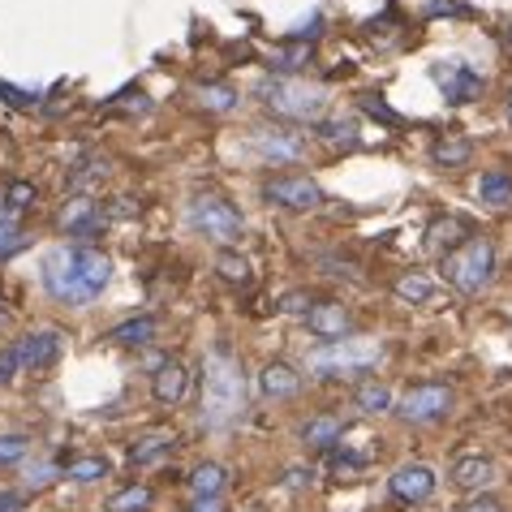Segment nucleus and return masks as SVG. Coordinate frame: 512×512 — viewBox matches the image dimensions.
Instances as JSON below:
<instances>
[{"instance_id":"nucleus-1","label":"nucleus","mask_w":512,"mask_h":512,"mask_svg":"<svg viewBox=\"0 0 512 512\" xmlns=\"http://www.w3.org/2000/svg\"><path fill=\"white\" fill-rule=\"evenodd\" d=\"M246 409V379L229 349H211L203 358V422L211 431L229 426Z\"/></svg>"},{"instance_id":"nucleus-2","label":"nucleus","mask_w":512,"mask_h":512,"mask_svg":"<svg viewBox=\"0 0 512 512\" xmlns=\"http://www.w3.org/2000/svg\"><path fill=\"white\" fill-rule=\"evenodd\" d=\"M439 272H444V280L452 284L457 293L474 297L491 284L495 276V246L487 237H465L461 246H452L444 254V263H439Z\"/></svg>"},{"instance_id":"nucleus-3","label":"nucleus","mask_w":512,"mask_h":512,"mask_svg":"<svg viewBox=\"0 0 512 512\" xmlns=\"http://www.w3.org/2000/svg\"><path fill=\"white\" fill-rule=\"evenodd\" d=\"M267 108L276 112L284 121H297V125H310V121H323L327 112V91L315 87V82L306 78H276V82H263Z\"/></svg>"},{"instance_id":"nucleus-4","label":"nucleus","mask_w":512,"mask_h":512,"mask_svg":"<svg viewBox=\"0 0 512 512\" xmlns=\"http://www.w3.org/2000/svg\"><path fill=\"white\" fill-rule=\"evenodd\" d=\"M379 358H383V340H336V345H327L310 358V371L319 379H353V375H371Z\"/></svg>"},{"instance_id":"nucleus-5","label":"nucleus","mask_w":512,"mask_h":512,"mask_svg":"<svg viewBox=\"0 0 512 512\" xmlns=\"http://www.w3.org/2000/svg\"><path fill=\"white\" fill-rule=\"evenodd\" d=\"M190 224H194V233H203L207 241H216L224 250L241 237V211L220 194H198L190 203Z\"/></svg>"},{"instance_id":"nucleus-6","label":"nucleus","mask_w":512,"mask_h":512,"mask_svg":"<svg viewBox=\"0 0 512 512\" xmlns=\"http://www.w3.org/2000/svg\"><path fill=\"white\" fill-rule=\"evenodd\" d=\"M396 409V418L409 422V426H426V422H439V418H448V409H452V388L448 383H414L401 401L392 405Z\"/></svg>"},{"instance_id":"nucleus-7","label":"nucleus","mask_w":512,"mask_h":512,"mask_svg":"<svg viewBox=\"0 0 512 512\" xmlns=\"http://www.w3.org/2000/svg\"><path fill=\"white\" fill-rule=\"evenodd\" d=\"M263 198L284 211H315L323 207V186L315 177H276L263 186Z\"/></svg>"},{"instance_id":"nucleus-8","label":"nucleus","mask_w":512,"mask_h":512,"mask_svg":"<svg viewBox=\"0 0 512 512\" xmlns=\"http://www.w3.org/2000/svg\"><path fill=\"white\" fill-rule=\"evenodd\" d=\"M44 289L61 306H87L82 284H78V267H74V250H52L44 259Z\"/></svg>"},{"instance_id":"nucleus-9","label":"nucleus","mask_w":512,"mask_h":512,"mask_svg":"<svg viewBox=\"0 0 512 512\" xmlns=\"http://www.w3.org/2000/svg\"><path fill=\"white\" fill-rule=\"evenodd\" d=\"M435 82H439V91H444L448 104H469V99L482 95V74L474 65H465V61L435 65Z\"/></svg>"},{"instance_id":"nucleus-10","label":"nucleus","mask_w":512,"mask_h":512,"mask_svg":"<svg viewBox=\"0 0 512 512\" xmlns=\"http://www.w3.org/2000/svg\"><path fill=\"white\" fill-rule=\"evenodd\" d=\"M435 469L431 465H422V461H409V465H401L396 474L388 478V487H392V495L401 504H426L435 495Z\"/></svg>"},{"instance_id":"nucleus-11","label":"nucleus","mask_w":512,"mask_h":512,"mask_svg":"<svg viewBox=\"0 0 512 512\" xmlns=\"http://www.w3.org/2000/svg\"><path fill=\"white\" fill-rule=\"evenodd\" d=\"M306 327H310V336H319V340H327V345H336V340H345L353 332V315L340 302H319V306L306 310Z\"/></svg>"},{"instance_id":"nucleus-12","label":"nucleus","mask_w":512,"mask_h":512,"mask_svg":"<svg viewBox=\"0 0 512 512\" xmlns=\"http://www.w3.org/2000/svg\"><path fill=\"white\" fill-rule=\"evenodd\" d=\"M186 388H190V371L181 362H160L155 366V375H151V396H155V405H164V409H177L181 401H186Z\"/></svg>"},{"instance_id":"nucleus-13","label":"nucleus","mask_w":512,"mask_h":512,"mask_svg":"<svg viewBox=\"0 0 512 512\" xmlns=\"http://www.w3.org/2000/svg\"><path fill=\"white\" fill-rule=\"evenodd\" d=\"M74 267H78L82 297H87V302H95V297L104 293L108 276H112V263H108V254H99V250H91V246H78V250H74Z\"/></svg>"},{"instance_id":"nucleus-14","label":"nucleus","mask_w":512,"mask_h":512,"mask_svg":"<svg viewBox=\"0 0 512 512\" xmlns=\"http://www.w3.org/2000/svg\"><path fill=\"white\" fill-rule=\"evenodd\" d=\"M452 487H461L469 495H487V487L495 482V461L491 457H457L448 469Z\"/></svg>"},{"instance_id":"nucleus-15","label":"nucleus","mask_w":512,"mask_h":512,"mask_svg":"<svg viewBox=\"0 0 512 512\" xmlns=\"http://www.w3.org/2000/svg\"><path fill=\"white\" fill-rule=\"evenodd\" d=\"M177 444H181V435L168 431V426L138 435L134 444H130V465H134V469H147V465H155V461H164L168 452H177Z\"/></svg>"},{"instance_id":"nucleus-16","label":"nucleus","mask_w":512,"mask_h":512,"mask_svg":"<svg viewBox=\"0 0 512 512\" xmlns=\"http://www.w3.org/2000/svg\"><path fill=\"white\" fill-rule=\"evenodd\" d=\"M18 349H22V366H26V371H48V366H56V358H61V332H56V327L31 332Z\"/></svg>"},{"instance_id":"nucleus-17","label":"nucleus","mask_w":512,"mask_h":512,"mask_svg":"<svg viewBox=\"0 0 512 512\" xmlns=\"http://www.w3.org/2000/svg\"><path fill=\"white\" fill-rule=\"evenodd\" d=\"M254 147H259V155L267 164H293V160H302V151H306V142L302 134H284V130H267L254 138Z\"/></svg>"},{"instance_id":"nucleus-18","label":"nucleus","mask_w":512,"mask_h":512,"mask_svg":"<svg viewBox=\"0 0 512 512\" xmlns=\"http://www.w3.org/2000/svg\"><path fill=\"white\" fill-rule=\"evenodd\" d=\"M259 388H263V396H272V401H289V396L302 392V375H297L289 362H267L259 371Z\"/></svg>"},{"instance_id":"nucleus-19","label":"nucleus","mask_w":512,"mask_h":512,"mask_svg":"<svg viewBox=\"0 0 512 512\" xmlns=\"http://www.w3.org/2000/svg\"><path fill=\"white\" fill-rule=\"evenodd\" d=\"M340 435H345V422H340L336 414H319V418H310L302 426V444L315 448V452H332L340 444Z\"/></svg>"},{"instance_id":"nucleus-20","label":"nucleus","mask_w":512,"mask_h":512,"mask_svg":"<svg viewBox=\"0 0 512 512\" xmlns=\"http://www.w3.org/2000/svg\"><path fill=\"white\" fill-rule=\"evenodd\" d=\"M155 332H160V323H155V315H138V319H125L117 323L108 332L112 345H125V349H142V345H151Z\"/></svg>"},{"instance_id":"nucleus-21","label":"nucleus","mask_w":512,"mask_h":512,"mask_svg":"<svg viewBox=\"0 0 512 512\" xmlns=\"http://www.w3.org/2000/svg\"><path fill=\"white\" fill-rule=\"evenodd\" d=\"M56 224H61V233H69V237H91L99 229V211H95L91 198H74Z\"/></svg>"},{"instance_id":"nucleus-22","label":"nucleus","mask_w":512,"mask_h":512,"mask_svg":"<svg viewBox=\"0 0 512 512\" xmlns=\"http://www.w3.org/2000/svg\"><path fill=\"white\" fill-rule=\"evenodd\" d=\"M431 160L439 168H465L469 160H474V142H469L465 134H444V138H435Z\"/></svg>"},{"instance_id":"nucleus-23","label":"nucleus","mask_w":512,"mask_h":512,"mask_svg":"<svg viewBox=\"0 0 512 512\" xmlns=\"http://www.w3.org/2000/svg\"><path fill=\"white\" fill-rule=\"evenodd\" d=\"M392 293H396V302H405V306H426L435 297V280L426 272H401L392 284Z\"/></svg>"},{"instance_id":"nucleus-24","label":"nucleus","mask_w":512,"mask_h":512,"mask_svg":"<svg viewBox=\"0 0 512 512\" xmlns=\"http://www.w3.org/2000/svg\"><path fill=\"white\" fill-rule=\"evenodd\" d=\"M353 405L362 409V414H388V409L396 405L392 401V392H388V383H379V379H362L358 388H353Z\"/></svg>"},{"instance_id":"nucleus-25","label":"nucleus","mask_w":512,"mask_h":512,"mask_svg":"<svg viewBox=\"0 0 512 512\" xmlns=\"http://www.w3.org/2000/svg\"><path fill=\"white\" fill-rule=\"evenodd\" d=\"M35 186H31V181H9V186H5V198H0V211H5V220L9 224H18L22 216H26V211H31L35 207Z\"/></svg>"},{"instance_id":"nucleus-26","label":"nucleus","mask_w":512,"mask_h":512,"mask_svg":"<svg viewBox=\"0 0 512 512\" xmlns=\"http://www.w3.org/2000/svg\"><path fill=\"white\" fill-rule=\"evenodd\" d=\"M478 198H482V203H491V207H508L512 203V173H504V168H491V173H482Z\"/></svg>"},{"instance_id":"nucleus-27","label":"nucleus","mask_w":512,"mask_h":512,"mask_svg":"<svg viewBox=\"0 0 512 512\" xmlns=\"http://www.w3.org/2000/svg\"><path fill=\"white\" fill-rule=\"evenodd\" d=\"M216 272H220V280L224 284H237V289H246V284H250V259H246V254H237V250H220L216 254Z\"/></svg>"},{"instance_id":"nucleus-28","label":"nucleus","mask_w":512,"mask_h":512,"mask_svg":"<svg viewBox=\"0 0 512 512\" xmlns=\"http://www.w3.org/2000/svg\"><path fill=\"white\" fill-rule=\"evenodd\" d=\"M151 504H155V491L142 487V482H130V487H121L108 500V512H147Z\"/></svg>"},{"instance_id":"nucleus-29","label":"nucleus","mask_w":512,"mask_h":512,"mask_svg":"<svg viewBox=\"0 0 512 512\" xmlns=\"http://www.w3.org/2000/svg\"><path fill=\"white\" fill-rule=\"evenodd\" d=\"M224 487H229V469L216 465V461L198 465L194 474H190V491H194V495H220Z\"/></svg>"},{"instance_id":"nucleus-30","label":"nucleus","mask_w":512,"mask_h":512,"mask_svg":"<svg viewBox=\"0 0 512 512\" xmlns=\"http://www.w3.org/2000/svg\"><path fill=\"white\" fill-rule=\"evenodd\" d=\"M461 233H465V220H457V216H448V220H435L431 229H426V246L431 250H452L461 241Z\"/></svg>"},{"instance_id":"nucleus-31","label":"nucleus","mask_w":512,"mask_h":512,"mask_svg":"<svg viewBox=\"0 0 512 512\" xmlns=\"http://www.w3.org/2000/svg\"><path fill=\"white\" fill-rule=\"evenodd\" d=\"M108 457H78V461H69L65 465V478H74V482H99V478H108Z\"/></svg>"},{"instance_id":"nucleus-32","label":"nucleus","mask_w":512,"mask_h":512,"mask_svg":"<svg viewBox=\"0 0 512 512\" xmlns=\"http://www.w3.org/2000/svg\"><path fill=\"white\" fill-rule=\"evenodd\" d=\"M198 95H203V108H211V112H233L237 108V91L224 87V82H207Z\"/></svg>"},{"instance_id":"nucleus-33","label":"nucleus","mask_w":512,"mask_h":512,"mask_svg":"<svg viewBox=\"0 0 512 512\" xmlns=\"http://www.w3.org/2000/svg\"><path fill=\"white\" fill-rule=\"evenodd\" d=\"M319 138L323 142H345V147H353L358 142V121H319Z\"/></svg>"},{"instance_id":"nucleus-34","label":"nucleus","mask_w":512,"mask_h":512,"mask_svg":"<svg viewBox=\"0 0 512 512\" xmlns=\"http://www.w3.org/2000/svg\"><path fill=\"white\" fill-rule=\"evenodd\" d=\"M31 452V439L26 435H0V465H18Z\"/></svg>"},{"instance_id":"nucleus-35","label":"nucleus","mask_w":512,"mask_h":512,"mask_svg":"<svg viewBox=\"0 0 512 512\" xmlns=\"http://www.w3.org/2000/svg\"><path fill=\"white\" fill-rule=\"evenodd\" d=\"M310 61V48L306 44H293V48H276L272 52V65L276 69H297V65H306Z\"/></svg>"},{"instance_id":"nucleus-36","label":"nucleus","mask_w":512,"mask_h":512,"mask_svg":"<svg viewBox=\"0 0 512 512\" xmlns=\"http://www.w3.org/2000/svg\"><path fill=\"white\" fill-rule=\"evenodd\" d=\"M310 482H315V469H302V465H293V469H284V474H280L284 491H306Z\"/></svg>"},{"instance_id":"nucleus-37","label":"nucleus","mask_w":512,"mask_h":512,"mask_svg":"<svg viewBox=\"0 0 512 512\" xmlns=\"http://www.w3.org/2000/svg\"><path fill=\"white\" fill-rule=\"evenodd\" d=\"M18 371H22V349H18V345H9L5 353H0V383H9Z\"/></svg>"},{"instance_id":"nucleus-38","label":"nucleus","mask_w":512,"mask_h":512,"mask_svg":"<svg viewBox=\"0 0 512 512\" xmlns=\"http://www.w3.org/2000/svg\"><path fill=\"white\" fill-rule=\"evenodd\" d=\"M358 469H362V461H358V457H340V452L332 457V474H336L340 482H349L353 474H358Z\"/></svg>"},{"instance_id":"nucleus-39","label":"nucleus","mask_w":512,"mask_h":512,"mask_svg":"<svg viewBox=\"0 0 512 512\" xmlns=\"http://www.w3.org/2000/svg\"><path fill=\"white\" fill-rule=\"evenodd\" d=\"M461 512H504V504L495 500V495H474V500H469Z\"/></svg>"},{"instance_id":"nucleus-40","label":"nucleus","mask_w":512,"mask_h":512,"mask_svg":"<svg viewBox=\"0 0 512 512\" xmlns=\"http://www.w3.org/2000/svg\"><path fill=\"white\" fill-rule=\"evenodd\" d=\"M186 512H224V500L220 495H194V504Z\"/></svg>"},{"instance_id":"nucleus-41","label":"nucleus","mask_w":512,"mask_h":512,"mask_svg":"<svg viewBox=\"0 0 512 512\" xmlns=\"http://www.w3.org/2000/svg\"><path fill=\"white\" fill-rule=\"evenodd\" d=\"M0 95H9V104H18V108H26V104H31V95L13 91V87H9V82H0Z\"/></svg>"},{"instance_id":"nucleus-42","label":"nucleus","mask_w":512,"mask_h":512,"mask_svg":"<svg viewBox=\"0 0 512 512\" xmlns=\"http://www.w3.org/2000/svg\"><path fill=\"white\" fill-rule=\"evenodd\" d=\"M302 302H306V293H289V297H284V315H297V310H302Z\"/></svg>"},{"instance_id":"nucleus-43","label":"nucleus","mask_w":512,"mask_h":512,"mask_svg":"<svg viewBox=\"0 0 512 512\" xmlns=\"http://www.w3.org/2000/svg\"><path fill=\"white\" fill-rule=\"evenodd\" d=\"M13 229H18V224H9V220H5V211H0V246H5V241L13 237Z\"/></svg>"},{"instance_id":"nucleus-44","label":"nucleus","mask_w":512,"mask_h":512,"mask_svg":"<svg viewBox=\"0 0 512 512\" xmlns=\"http://www.w3.org/2000/svg\"><path fill=\"white\" fill-rule=\"evenodd\" d=\"M0 512H18V508H0Z\"/></svg>"},{"instance_id":"nucleus-45","label":"nucleus","mask_w":512,"mask_h":512,"mask_svg":"<svg viewBox=\"0 0 512 512\" xmlns=\"http://www.w3.org/2000/svg\"><path fill=\"white\" fill-rule=\"evenodd\" d=\"M508 112H512V95H508Z\"/></svg>"},{"instance_id":"nucleus-46","label":"nucleus","mask_w":512,"mask_h":512,"mask_svg":"<svg viewBox=\"0 0 512 512\" xmlns=\"http://www.w3.org/2000/svg\"><path fill=\"white\" fill-rule=\"evenodd\" d=\"M508 35H512V31H508Z\"/></svg>"}]
</instances>
